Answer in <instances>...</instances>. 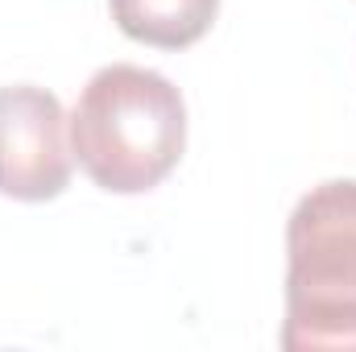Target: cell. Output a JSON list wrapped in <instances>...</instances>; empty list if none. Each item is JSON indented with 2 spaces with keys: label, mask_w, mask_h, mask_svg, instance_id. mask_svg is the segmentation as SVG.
Wrapping results in <instances>:
<instances>
[{
  "label": "cell",
  "mask_w": 356,
  "mask_h": 352,
  "mask_svg": "<svg viewBox=\"0 0 356 352\" xmlns=\"http://www.w3.org/2000/svg\"><path fill=\"white\" fill-rule=\"evenodd\" d=\"M67 125L54 91L33 83L0 88V195L46 203L71 186L75 154L67 145Z\"/></svg>",
  "instance_id": "3957f363"
},
{
  "label": "cell",
  "mask_w": 356,
  "mask_h": 352,
  "mask_svg": "<svg viewBox=\"0 0 356 352\" xmlns=\"http://www.w3.org/2000/svg\"><path fill=\"white\" fill-rule=\"evenodd\" d=\"M108 13L116 29L133 42L158 50H186L211 29L220 0H108Z\"/></svg>",
  "instance_id": "277c9868"
},
{
  "label": "cell",
  "mask_w": 356,
  "mask_h": 352,
  "mask_svg": "<svg viewBox=\"0 0 356 352\" xmlns=\"http://www.w3.org/2000/svg\"><path fill=\"white\" fill-rule=\"evenodd\" d=\"M286 352H356V178L311 186L286 224Z\"/></svg>",
  "instance_id": "7a4b0ae2"
},
{
  "label": "cell",
  "mask_w": 356,
  "mask_h": 352,
  "mask_svg": "<svg viewBox=\"0 0 356 352\" xmlns=\"http://www.w3.org/2000/svg\"><path fill=\"white\" fill-rule=\"evenodd\" d=\"M186 150L182 91L145 67L95 71L71 112V154L108 195L154 191Z\"/></svg>",
  "instance_id": "6da1fadb"
}]
</instances>
